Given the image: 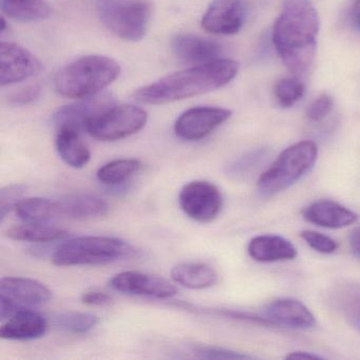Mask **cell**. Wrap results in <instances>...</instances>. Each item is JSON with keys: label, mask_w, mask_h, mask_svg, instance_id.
<instances>
[{"label": "cell", "mask_w": 360, "mask_h": 360, "mask_svg": "<svg viewBox=\"0 0 360 360\" xmlns=\"http://www.w3.org/2000/svg\"><path fill=\"white\" fill-rule=\"evenodd\" d=\"M246 20L244 0H214L202 18V28L217 35L239 32Z\"/></svg>", "instance_id": "obj_14"}, {"label": "cell", "mask_w": 360, "mask_h": 360, "mask_svg": "<svg viewBox=\"0 0 360 360\" xmlns=\"http://www.w3.org/2000/svg\"><path fill=\"white\" fill-rule=\"evenodd\" d=\"M333 106V98L328 94H321L307 107V117L311 122L322 121L330 115Z\"/></svg>", "instance_id": "obj_33"}, {"label": "cell", "mask_w": 360, "mask_h": 360, "mask_svg": "<svg viewBox=\"0 0 360 360\" xmlns=\"http://www.w3.org/2000/svg\"><path fill=\"white\" fill-rule=\"evenodd\" d=\"M318 147L313 141H301L284 149L258 180L259 195L274 197L298 182L315 165Z\"/></svg>", "instance_id": "obj_4"}, {"label": "cell", "mask_w": 360, "mask_h": 360, "mask_svg": "<svg viewBox=\"0 0 360 360\" xmlns=\"http://www.w3.org/2000/svg\"><path fill=\"white\" fill-rule=\"evenodd\" d=\"M134 254L132 246L119 238L86 236L60 244L52 255V262L58 266L104 265Z\"/></svg>", "instance_id": "obj_5"}, {"label": "cell", "mask_w": 360, "mask_h": 360, "mask_svg": "<svg viewBox=\"0 0 360 360\" xmlns=\"http://www.w3.org/2000/svg\"><path fill=\"white\" fill-rule=\"evenodd\" d=\"M263 317L271 326H282L290 330H309L316 326V318L311 309L292 298H280L271 301L265 307Z\"/></svg>", "instance_id": "obj_15"}, {"label": "cell", "mask_w": 360, "mask_h": 360, "mask_svg": "<svg viewBox=\"0 0 360 360\" xmlns=\"http://www.w3.org/2000/svg\"><path fill=\"white\" fill-rule=\"evenodd\" d=\"M266 153L264 150H255L242 155L227 166L226 174L236 180H243L252 176L264 162Z\"/></svg>", "instance_id": "obj_29"}, {"label": "cell", "mask_w": 360, "mask_h": 360, "mask_svg": "<svg viewBox=\"0 0 360 360\" xmlns=\"http://www.w3.org/2000/svg\"><path fill=\"white\" fill-rule=\"evenodd\" d=\"M121 68L112 58L88 56L58 71L54 79L56 92L65 98L83 100L101 94L117 81Z\"/></svg>", "instance_id": "obj_3"}, {"label": "cell", "mask_w": 360, "mask_h": 360, "mask_svg": "<svg viewBox=\"0 0 360 360\" xmlns=\"http://www.w3.org/2000/svg\"><path fill=\"white\" fill-rule=\"evenodd\" d=\"M100 20L119 39L139 41L146 35L151 18L147 0H98Z\"/></svg>", "instance_id": "obj_6"}, {"label": "cell", "mask_w": 360, "mask_h": 360, "mask_svg": "<svg viewBox=\"0 0 360 360\" xmlns=\"http://www.w3.org/2000/svg\"><path fill=\"white\" fill-rule=\"evenodd\" d=\"M81 300L84 304L104 307V305L110 304L112 298L106 292H100V290H91V292H84L82 295Z\"/></svg>", "instance_id": "obj_35"}, {"label": "cell", "mask_w": 360, "mask_h": 360, "mask_svg": "<svg viewBox=\"0 0 360 360\" xmlns=\"http://www.w3.org/2000/svg\"><path fill=\"white\" fill-rule=\"evenodd\" d=\"M142 163L136 159H119L108 162L98 170V181L109 186H117L138 174Z\"/></svg>", "instance_id": "obj_26"}, {"label": "cell", "mask_w": 360, "mask_h": 360, "mask_svg": "<svg viewBox=\"0 0 360 360\" xmlns=\"http://www.w3.org/2000/svg\"><path fill=\"white\" fill-rule=\"evenodd\" d=\"M62 218L87 220L108 214V204L91 193H72L58 199Z\"/></svg>", "instance_id": "obj_20"}, {"label": "cell", "mask_w": 360, "mask_h": 360, "mask_svg": "<svg viewBox=\"0 0 360 360\" xmlns=\"http://www.w3.org/2000/svg\"><path fill=\"white\" fill-rule=\"evenodd\" d=\"M147 120L148 115L140 107L115 105L94 119L88 125L87 132L102 142H115L142 130Z\"/></svg>", "instance_id": "obj_7"}, {"label": "cell", "mask_w": 360, "mask_h": 360, "mask_svg": "<svg viewBox=\"0 0 360 360\" xmlns=\"http://www.w3.org/2000/svg\"><path fill=\"white\" fill-rule=\"evenodd\" d=\"M172 48L179 60L195 66L219 60L222 53V48L216 41L193 34L176 35Z\"/></svg>", "instance_id": "obj_18"}, {"label": "cell", "mask_w": 360, "mask_h": 360, "mask_svg": "<svg viewBox=\"0 0 360 360\" xmlns=\"http://www.w3.org/2000/svg\"><path fill=\"white\" fill-rule=\"evenodd\" d=\"M352 18L354 25L360 30V0H355L353 8H352Z\"/></svg>", "instance_id": "obj_38"}, {"label": "cell", "mask_w": 360, "mask_h": 360, "mask_svg": "<svg viewBox=\"0 0 360 360\" xmlns=\"http://www.w3.org/2000/svg\"><path fill=\"white\" fill-rule=\"evenodd\" d=\"M286 359H321V356L317 355V354L309 353L305 351H295L290 352Z\"/></svg>", "instance_id": "obj_37"}, {"label": "cell", "mask_w": 360, "mask_h": 360, "mask_svg": "<svg viewBox=\"0 0 360 360\" xmlns=\"http://www.w3.org/2000/svg\"><path fill=\"white\" fill-rule=\"evenodd\" d=\"M47 328V319L30 307L20 309L5 320L0 328V336L7 340H35L41 338Z\"/></svg>", "instance_id": "obj_17"}, {"label": "cell", "mask_w": 360, "mask_h": 360, "mask_svg": "<svg viewBox=\"0 0 360 360\" xmlns=\"http://www.w3.org/2000/svg\"><path fill=\"white\" fill-rule=\"evenodd\" d=\"M0 5L8 18L18 22H41L51 14V8L46 0H0Z\"/></svg>", "instance_id": "obj_25"}, {"label": "cell", "mask_w": 360, "mask_h": 360, "mask_svg": "<svg viewBox=\"0 0 360 360\" xmlns=\"http://www.w3.org/2000/svg\"><path fill=\"white\" fill-rule=\"evenodd\" d=\"M300 236L311 250L320 254L332 255L338 250V243L324 233L315 231H303Z\"/></svg>", "instance_id": "obj_32"}, {"label": "cell", "mask_w": 360, "mask_h": 360, "mask_svg": "<svg viewBox=\"0 0 360 360\" xmlns=\"http://www.w3.org/2000/svg\"><path fill=\"white\" fill-rule=\"evenodd\" d=\"M349 242L352 254L356 259L360 260V226L356 227L351 231Z\"/></svg>", "instance_id": "obj_36"}, {"label": "cell", "mask_w": 360, "mask_h": 360, "mask_svg": "<svg viewBox=\"0 0 360 360\" xmlns=\"http://www.w3.org/2000/svg\"><path fill=\"white\" fill-rule=\"evenodd\" d=\"M20 220L28 223H50L62 218L58 200L46 198H27L15 207Z\"/></svg>", "instance_id": "obj_24"}, {"label": "cell", "mask_w": 360, "mask_h": 360, "mask_svg": "<svg viewBox=\"0 0 360 360\" xmlns=\"http://www.w3.org/2000/svg\"><path fill=\"white\" fill-rule=\"evenodd\" d=\"M239 71L235 60H219L197 65L139 88L132 98L148 105H163L201 96L224 87Z\"/></svg>", "instance_id": "obj_2"}, {"label": "cell", "mask_w": 360, "mask_h": 360, "mask_svg": "<svg viewBox=\"0 0 360 360\" xmlns=\"http://www.w3.org/2000/svg\"><path fill=\"white\" fill-rule=\"evenodd\" d=\"M181 210L191 220L207 224L216 220L223 206L220 189L208 181H193L181 189Z\"/></svg>", "instance_id": "obj_9"}, {"label": "cell", "mask_w": 360, "mask_h": 360, "mask_svg": "<svg viewBox=\"0 0 360 360\" xmlns=\"http://www.w3.org/2000/svg\"><path fill=\"white\" fill-rule=\"evenodd\" d=\"M7 236L15 241L48 244L66 239L69 233L65 229L51 226L49 223L25 222L24 224L10 227Z\"/></svg>", "instance_id": "obj_23"}, {"label": "cell", "mask_w": 360, "mask_h": 360, "mask_svg": "<svg viewBox=\"0 0 360 360\" xmlns=\"http://www.w3.org/2000/svg\"><path fill=\"white\" fill-rule=\"evenodd\" d=\"M109 285L121 294L150 297L163 300L172 298L178 292L176 286L168 280L134 271L117 274L111 278Z\"/></svg>", "instance_id": "obj_13"}, {"label": "cell", "mask_w": 360, "mask_h": 360, "mask_svg": "<svg viewBox=\"0 0 360 360\" xmlns=\"http://www.w3.org/2000/svg\"><path fill=\"white\" fill-rule=\"evenodd\" d=\"M51 298V290L43 282L25 277L1 278L0 319L5 321L16 311L44 304Z\"/></svg>", "instance_id": "obj_8"}, {"label": "cell", "mask_w": 360, "mask_h": 360, "mask_svg": "<svg viewBox=\"0 0 360 360\" xmlns=\"http://www.w3.org/2000/svg\"><path fill=\"white\" fill-rule=\"evenodd\" d=\"M252 260L261 263L294 260L298 256L296 246L282 236L260 235L252 238L248 246Z\"/></svg>", "instance_id": "obj_19"}, {"label": "cell", "mask_w": 360, "mask_h": 360, "mask_svg": "<svg viewBox=\"0 0 360 360\" xmlns=\"http://www.w3.org/2000/svg\"><path fill=\"white\" fill-rule=\"evenodd\" d=\"M305 86L297 77H284L274 87V94L278 105L282 108H290L304 96Z\"/></svg>", "instance_id": "obj_28"}, {"label": "cell", "mask_w": 360, "mask_h": 360, "mask_svg": "<svg viewBox=\"0 0 360 360\" xmlns=\"http://www.w3.org/2000/svg\"><path fill=\"white\" fill-rule=\"evenodd\" d=\"M191 352L199 359H252V356L240 353L224 347H210V345H195Z\"/></svg>", "instance_id": "obj_30"}, {"label": "cell", "mask_w": 360, "mask_h": 360, "mask_svg": "<svg viewBox=\"0 0 360 360\" xmlns=\"http://www.w3.org/2000/svg\"><path fill=\"white\" fill-rule=\"evenodd\" d=\"M172 279L191 290H205L218 281V274L206 263L183 262L172 267Z\"/></svg>", "instance_id": "obj_22"}, {"label": "cell", "mask_w": 360, "mask_h": 360, "mask_svg": "<svg viewBox=\"0 0 360 360\" xmlns=\"http://www.w3.org/2000/svg\"><path fill=\"white\" fill-rule=\"evenodd\" d=\"M229 109L219 107H195L183 112L174 124V132L181 140L195 142L210 136L231 119Z\"/></svg>", "instance_id": "obj_10"}, {"label": "cell", "mask_w": 360, "mask_h": 360, "mask_svg": "<svg viewBox=\"0 0 360 360\" xmlns=\"http://www.w3.org/2000/svg\"><path fill=\"white\" fill-rule=\"evenodd\" d=\"M115 105L112 96L106 94H98L83 98L81 102L73 103L58 109L52 120L56 129L70 128L79 132L84 130L87 131L88 125L94 119Z\"/></svg>", "instance_id": "obj_12"}, {"label": "cell", "mask_w": 360, "mask_h": 360, "mask_svg": "<svg viewBox=\"0 0 360 360\" xmlns=\"http://www.w3.org/2000/svg\"><path fill=\"white\" fill-rule=\"evenodd\" d=\"M302 217L307 222L328 229H345L358 220L356 212L332 200H319L309 204L302 210Z\"/></svg>", "instance_id": "obj_16"}, {"label": "cell", "mask_w": 360, "mask_h": 360, "mask_svg": "<svg viewBox=\"0 0 360 360\" xmlns=\"http://www.w3.org/2000/svg\"><path fill=\"white\" fill-rule=\"evenodd\" d=\"M41 70V60L28 50L13 43L0 44V85L20 83Z\"/></svg>", "instance_id": "obj_11"}, {"label": "cell", "mask_w": 360, "mask_h": 360, "mask_svg": "<svg viewBox=\"0 0 360 360\" xmlns=\"http://www.w3.org/2000/svg\"><path fill=\"white\" fill-rule=\"evenodd\" d=\"M100 323V318L94 314L68 311L60 314L52 320L54 328L68 334H85Z\"/></svg>", "instance_id": "obj_27"}, {"label": "cell", "mask_w": 360, "mask_h": 360, "mask_svg": "<svg viewBox=\"0 0 360 360\" xmlns=\"http://www.w3.org/2000/svg\"><path fill=\"white\" fill-rule=\"evenodd\" d=\"M41 96V88L39 85H31L12 94L9 98L10 104L14 106H26L37 102Z\"/></svg>", "instance_id": "obj_34"}, {"label": "cell", "mask_w": 360, "mask_h": 360, "mask_svg": "<svg viewBox=\"0 0 360 360\" xmlns=\"http://www.w3.org/2000/svg\"><path fill=\"white\" fill-rule=\"evenodd\" d=\"M81 134L70 128L56 129V151L67 165L75 169L85 167L91 159L89 147Z\"/></svg>", "instance_id": "obj_21"}, {"label": "cell", "mask_w": 360, "mask_h": 360, "mask_svg": "<svg viewBox=\"0 0 360 360\" xmlns=\"http://www.w3.org/2000/svg\"><path fill=\"white\" fill-rule=\"evenodd\" d=\"M27 187L22 184H12L3 187L0 191V221L4 222L8 214L15 210L22 200Z\"/></svg>", "instance_id": "obj_31"}, {"label": "cell", "mask_w": 360, "mask_h": 360, "mask_svg": "<svg viewBox=\"0 0 360 360\" xmlns=\"http://www.w3.org/2000/svg\"><path fill=\"white\" fill-rule=\"evenodd\" d=\"M319 18L309 0H284L273 28V44L284 66L296 75L309 71L315 60Z\"/></svg>", "instance_id": "obj_1"}]
</instances>
